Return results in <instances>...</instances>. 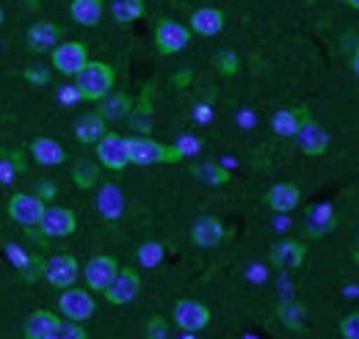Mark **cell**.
I'll return each mask as SVG.
<instances>
[{"label": "cell", "mask_w": 359, "mask_h": 339, "mask_svg": "<svg viewBox=\"0 0 359 339\" xmlns=\"http://www.w3.org/2000/svg\"><path fill=\"white\" fill-rule=\"evenodd\" d=\"M22 158H25L22 152H14V155H8V160L14 163V169H17V171H25V160H22Z\"/></svg>", "instance_id": "obj_43"}, {"label": "cell", "mask_w": 359, "mask_h": 339, "mask_svg": "<svg viewBox=\"0 0 359 339\" xmlns=\"http://www.w3.org/2000/svg\"><path fill=\"white\" fill-rule=\"evenodd\" d=\"M55 339H89V337H86V331H83V326H81V323L67 320V323H61V328H58Z\"/></svg>", "instance_id": "obj_37"}, {"label": "cell", "mask_w": 359, "mask_h": 339, "mask_svg": "<svg viewBox=\"0 0 359 339\" xmlns=\"http://www.w3.org/2000/svg\"><path fill=\"white\" fill-rule=\"evenodd\" d=\"M340 337L343 339H359V314L351 312L348 317L340 320Z\"/></svg>", "instance_id": "obj_36"}, {"label": "cell", "mask_w": 359, "mask_h": 339, "mask_svg": "<svg viewBox=\"0 0 359 339\" xmlns=\"http://www.w3.org/2000/svg\"><path fill=\"white\" fill-rule=\"evenodd\" d=\"M147 339H169V323L161 317V314H152L147 320Z\"/></svg>", "instance_id": "obj_33"}, {"label": "cell", "mask_w": 359, "mask_h": 339, "mask_svg": "<svg viewBox=\"0 0 359 339\" xmlns=\"http://www.w3.org/2000/svg\"><path fill=\"white\" fill-rule=\"evenodd\" d=\"M31 155H34V160H36L39 166H58V163L67 160L64 146H61L58 141H53V138H36V141L31 144Z\"/></svg>", "instance_id": "obj_21"}, {"label": "cell", "mask_w": 359, "mask_h": 339, "mask_svg": "<svg viewBox=\"0 0 359 339\" xmlns=\"http://www.w3.org/2000/svg\"><path fill=\"white\" fill-rule=\"evenodd\" d=\"M172 314H175V323L188 334H196V331L210 326V309L205 303H199V300H191V298L177 300Z\"/></svg>", "instance_id": "obj_8"}, {"label": "cell", "mask_w": 359, "mask_h": 339, "mask_svg": "<svg viewBox=\"0 0 359 339\" xmlns=\"http://www.w3.org/2000/svg\"><path fill=\"white\" fill-rule=\"evenodd\" d=\"M97 160L108 171H122L125 166H130L128 160V138H122L119 132H105L97 144Z\"/></svg>", "instance_id": "obj_4"}, {"label": "cell", "mask_w": 359, "mask_h": 339, "mask_svg": "<svg viewBox=\"0 0 359 339\" xmlns=\"http://www.w3.org/2000/svg\"><path fill=\"white\" fill-rule=\"evenodd\" d=\"M97 207H100V212L105 218H111V221L119 218L125 212V196H122V191L114 188V185H102V191L97 196Z\"/></svg>", "instance_id": "obj_24"}, {"label": "cell", "mask_w": 359, "mask_h": 339, "mask_svg": "<svg viewBox=\"0 0 359 339\" xmlns=\"http://www.w3.org/2000/svg\"><path fill=\"white\" fill-rule=\"evenodd\" d=\"M287 223H290L287 218H276V223H273V226H276V229H287Z\"/></svg>", "instance_id": "obj_46"}, {"label": "cell", "mask_w": 359, "mask_h": 339, "mask_svg": "<svg viewBox=\"0 0 359 339\" xmlns=\"http://www.w3.org/2000/svg\"><path fill=\"white\" fill-rule=\"evenodd\" d=\"M50 58H53V67H55L61 75L75 78V75L86 67V61H89V47L83 42H58L53 47Z\"/></svg>", "instance_id": "obj_3"}, {"label": "cell", "mask_w": 359, "mask_h": 339, "mask_svg": "<svg viewBox=\"0 0 359 339\" xmlns=\"http://www.w3.org/2000/svg\"><path fill=\"white\" fill-rule=\"evenodd\" d=\"M343 3H348L351 8H359V0H343Z\"/></svg>", "instance_id": "obj_47"}, {"label": "cell", "mask_w": 359, "mask_h": 339, "mask_svg": "<svg viewBox=\"0 0 359 339\" xmlns=\"http://www.w3.org/2000/svg\"><path fill=\"white\" fill-rule=\"evenodd\" d=\"M61 36H64L61 25L47 22V20L45 22H34V25L28 28V34H25L31 53H53V47L61 42Z\"/></svg>", "instance_id": "obj_14"}, {"label": "cell", "mask_w": 359, "mask_h": 339, "mask_svg": "<svg viewBox=\"0 0 359 339\" xmlns=\"http://www.w3.org/2000/svg\"><path fill=\"white\" fill-rule=\"evenodd\" d=\"M6 251H8V256H11V259H14V262H17V268H20V270H22V268H25V265H28V256L22 254V251H20V249H17V246H8V249H6Z\"/></svg>", "instance_id": "obj_42"}, {"label": "cell", "mask_w": 359, "mask_h": 339, "mask_svg": "<svg viewBox=\"0 0 359 339\" xmlns=\"http://www.w3.org/2000/svg\"><path fill=\"white\" fill-rule=\"evenodd\" d=\"M144 11H147L144 0H114V3H111V14H114V20L122 22V25L141 20Z\"/></svg>", "instance_id": "obj_27"}, {"label": "cell", "mask_w": 359, "mask_h": 339, "mask_svg": "<svg viewBox=\"0 0 359 339\" xmlns=\"http://www.w3.org/2000/svg\"><path fill=\"white\" fill-rule=\"evenodd\" d=\"M3 20H6V14H3V6H0V25H3Z\"/></svg>", "instance_id": "obj_48"}, {"label": "cell", "mask_w": 359, "mask_h": 339, "mask_svg": "<svg viewBox=\"0 0 359 339\" xmlns=\"http://www.w3.org/2000/svg\"><path fill=\"white\" fill-rule=\"evenodd\" d=\"M34 196H39L42 202H50V199L55 196V185H53V182H47V179H42V182L36 185V193H34Z\"/></svg>", "instance_id": "obj_40"}, {"label": "cell", "mask_w": 359, "mask_h": 339, "mask_svg": "<svg viewBox=\"0 0 359 339\" xmlns=\"http://www.w3.org/2000/svg\"><path fill=\"white\" fill-rule=\"evenodd\" d=\"M116 270H119V262H116L114 256H108V254L94 256V259L86 262V268H83L86 287L94 290V293H102V290L111 284V279L116 276Z\"/></svg>", "instance_id": "obj_11"}, {"label": "cell", "mask_w": 359, "mask_h": 339, "mask_svg": "<svg viewBox=\"0 0 359 339\" xmlns=\"http://www.w3.org/2000/svg\"><path fill=\"white\" fill-rule=\"evenodd\" d=\"M213 64H216V69H219L222 75H226V78L241 69V58H238L232 50H219L216 58H213Z\"/></svg>", "instance_id": "obj_31"}, {"label": "cell", "mask_w": 359, "mask_h": 339, "mask_svg": "<svg viewBox=\"0 0 359 339\" xmlns=\"http://www.w3.org/2000/svg\"><path fill=\"white\" fill-rule=\"evenodd\" d=\"M45 207H47L45 202H42L39 196H34V193H14V196L8 199V215H11V221L20 223L22 229L39 226Z\"/></svg>", "instance_id": "obj_5"}, {"label": "cell", "mask_w": 359, "mask_h": 339, "mask_svg": "<svg viewBox=\"0 0 359 339\" xmlns=\"http://www.w3.org/2000/svg\"><path fill=\"white\" fill-rule=\"evenodd\" d=\"M0 158H3V152H0Z\"/></svg>", "instance_id": "obj_50"}, {"label": "cell", "mask_w": 359, "mask_h": 339, "mask_svg": "<svg viewBox=\"0 0 359 339\" xmlns=\"http://www.w3.org/2000/svg\"><path fill=\"white\" fill-rule=\"evenodd\" d=\"M191 31L199 34V36H219L224 31V14L213 6H205V8H196L191 14Z\"/></svg>", "instance_id": "obj_18"}, {"label": "cell", "mask_w": 359, "mask_h": 339, "mask_svg": "<svg viewBox=\"0 0 359 339\" xmlns=\"http://www.w3.org/2000/svg\"><path fill=\"white\" fill-rule=\"evenodd\" d=\"M105 122H122L133 113V99L122 91H108L102 99H100V111H97Z\"/></svg>", "instance_id": "obj_19"}, {"label": "cell", "mask_w": 359, "mask_h": 339, "mask_svg": "<svg viewBox=\"0 0 359 339\" xmlns=\"http://www.w3.org/2000/svg\"><path fill=\"white\" fill-rule=\"evenodd\" d=\"M14 177H17V169H14V163H11L8 158H0V185H8Z\"/></svg>", "instance_id": "obj_38"}, {"label": "cell", "mask_w": 359, "mask_h": 339, "mask_svg": "<svg viewBox=\"0 0 359 339\" xmlns=\"http://www.w3.org/2000/svg\"><path fill=\"white\" fill-rule=\"evenodd\" d=\"M61 317L55 312H47V309H36L28 323H25V339H55L58 328H61Z\"/></svg>", "instance_id": "obj_16"}, {"label": "cell", "mask_w": 359, "mask_h": 339, "mask_svg": "<svg viewBox=\"0 0 359 339\" xmlns=\"http://www.w3.org/2000/svg\"><path fill=\"white\" fill-rule=\"evenodd\" d=\"M102 11H105L102 0H72V6H69V14H72V20H75L78 25H86V28H94V25H100V20H102Z\"/></svg>", "instance_id": "obj_22"}, {"label": "cell", "mask_w": 359, "mask_h": 339, "mask_svg": "<svg viewBox=\"0 0 359 339\" xmlns=\"http://www.w3.org/2000/svg\"><path fill=\"white\" fill-rule=\"evenodd\" d=\"M75 226H78V218L67 207H45L42 221H39V229L47 237H69L75 232Z\"/></svg>", "instance_id": "obj_13"}, {"label": "cell", "mask_w": 359, "mask_h": 339, "mask_svg": "<svg viewBox=\"0 0 359 339\" xmlns=\"http://www.w3.org/2000/svg\"><path fill=\"white\" fill-rule=\"evenodd\" d=\"M191 42V31L177 20H161L155 28V44L163 55H177Z\"/></svg>", "instance_id": "obj_9"}, {"label": "cell", "mask_w": 359, "mask_h": 339, "mask_svg": "<svg viewBox=\"0 0 359 339\" xmlns=\"http://www.w3.org/2000/svg\"><path fill=\"white\" fill-rule=\"evenodd\" d=\"M22 78H25L31 85H47L50 83V69L36 64V67H28V69L22 72Z\"/></svg>", "instance_id": "obj_35"}, {"label": "cell", "mask_w": 359, "mask_h": 339, "mask_svg": "<svg viewBox=\"0 0 359 339\" xmlns=\"http://www.w3.org/2000/svg\"><path fill=\"white\" fill-rule=\"evenodd\" d=\"M191 78H194V75H191V69H188V72H182V75H177V83H180V85H185L188 81H191Z\"/></svg>", "instance_id": "obj_44"}, {"label": "cell", "mask_w": 359, "mask_h": 339, "mask_svg": "<svg viewBox=\"0 0 359 339\" xmlns=\"http://www.w3.org/2000/svg\"><path fill=\"white\" fill-rule=\"evenodd\" d=\"M138 293H141V279H138L133 268H119L116 276L111 279V284L102 290V296L108 298V303H114V306L130 303V300H135Z\"/></svg>", "instance_id": "obj_6"}, {"label": "cell", "mask_w": 359, "mask_h": 339, "mask_svg": "<svg viewBox=\"0 0 359 339\" xmlns=\"http://www.w3.org/2000/svg\"><path fill=\"white\" fill-rule=\"evenodd\" d=\"M138 265L141 268H155V265H161V259H163V246L161 243H155V240H149V243H144L141 249H138Z\"/></svg>", "instance_id": "obj_30"}, {"label": "cell", "mask_w": 359, "mask_h": 339, "mask_svg": "<svg viewBox=\"0 0 359 339\" xmlns=\"http://www.w3.org/2000/svg\"><path fill=\"white\" fill-rule=\"evenodd\" d=\"M307 259V249L299 240H282L271 249V262L282 270H293Z\"/></svg>", "instance_id": "obj_20"}, {"label": "cell", "mask_w": 359, "mask_h": 339, "mask_svg": "<svg viewBox=\"0 0 359 339\" xmlns=\"http://www.w3.org/2000/svg\"><path fill=\"white\" fill-rule=\"evenodd\" d=\"M185 339H194V337H191V334H188V337H185Z\"/></svg>", "instance_id": "obj_49"}, {"label": "cell", "mask_w": 359, "mask_h": 339, "mask_svg": "<svg viewBox=\"0 0 359 339\" xmlns=\"http://www.w3.org/2000/svg\"><path fill=\"white\" fill-rule=\"evenodd\" d=\"M72 179H75V185L78 188H94L97 185V179H100V171H97V166L94 163H89V160H78L75 163V169H72Z\"/></svg>", "instance_id": "obj_29"}, {"label": "cell", "mask_w": 359, "mask_h": 339, "mask_svg": "<svg viewBox=\"0 0 359 339\" xmlns=\"http://www.w3.org/2000/svg\"><path fill=\"white\" fill-rule=\"evenodd\" d=\"M114 69L102 61H86V67L75 75V88H78V97L86 99V102H100L108 91H114Z\"/></svg>", "instance_id": "obj_1"}, {"label": "cell", "mask_w": 359, "mask_h": 339, "mask_svg": "<svg viewBox=\"0 0 359 339\" xmlns=\"http://www.w3.org/2000/svg\"><path fill=\"white\" fill-rule=\"evenodd\" d=\"M108 122L100 116V113H86V116H81L78 122H75V138L81 141V144H97L108 127H105Z\"/></svg>", "instance_id": "obj_23"}, {"label": "cell", "mask_w": 359, "mask_h": 339, "mask_svg": "<svg viewBox=\"0 0 359 339\" xmlns=\"http://www.w3.org/2000/svg\"><path fill=\"white\" fill-rule=\"evenodd\" d=\"M241 125H252V111H243V116H241Z\"/></svg>", "instance_id": "obj_45"}, {"label": "cell", "mask_w": 359, "mask_h": 339, "mask_svg": "<svg viewBox=\"0 0 359 339\" xmlns=\"http://www.w3.org/2000/svg\"><path fill=\"white\" fill-rule=\"evenodd\" d=\"M196 174H199V177H205V182H210V185H224L226 179H229V174H226L222 166H216V163L196 166Z\"/></svg>", "instance_id": "obj_32"}, {"label": "cell", "mask_w": 359, "mask_h": 339, "mask_svg": "<svg viewBox=\"0 0 359 339\" xmlns=\"http://www.w3.org/2000/svg\"><path fill=\"white\" fill-rule=\"evenodd\" d=\"M276 317H279V323H282V326H287V328L299 331V328L304 326V306H302V303H296V300H285V303H279Z\"/></svg>", "instance_id": "obj_28"}, {"label": "cell", "mask_w": 359, "mask_h": 339, "mask_svg": "<svg viewBox=\"0 0 359 339\" xmlns=\"http://www.w3.org/2000/svg\"><path fill=\"white\" fill-rule=\"evenodd\" d=\"M191 240H194L199 249H216V246L224 240V223H222L219 218L205 215V218H199V221L194 223Z\"/></svg>", "instance_id": "obj_17"}, {"label": "cell", "mask_w": 359, "mask_h": 339, "mask_svg": "<svg viewBox=\"0 0 359 339\" xmlns=\"http://www.w3.org/2000/svg\"><path fill=\"white\" fill-rule=\"evenodd\" d=\"M175 146H177V152L182 155V158H194V155L202 149V141H199V138H194V135H180Z\"/></svg>", "instance_id": "obj_34"}, {"label": "cell", "mask_w": 359, "mask_h": 339, "mask_svg": "<svg viewBox=\"0 0 359 339\" xmlns=\"http://www.w3.org/2000/svg\"><path fill=\"white\" fill-rule=\"evenodd\" d=\"M194 119H196L199 125H208V122L213 119V108H210V105H205V102H202V105H196V108H194Z\"/></svg>", "instance_id": "obj_39"}, {"label": "cell", "mask_w": 359, "mask_h": 339, "mask_svg": "<svg viewBox=\"0 0 359 339\" xmlns=\"http://www.w3.org/2000/svg\"><path fill=\"white\" fill-rule=\"evenodd\" d=\"M58 99H61L64 105H72V102H78L81 97H78V88H75V85H64V88L58 91Z\"/></svg>", "instance_id": "obj_41"}, {"label": "cell", "mask_w": 359, "mask_h": 339, "mask_svg": "<svg viewBox=\"0 0 359 339\" xmlns=\"http://www.w3.org/2000/svg\"><path fill=\"white\" fill-rule=\"evenodd\" d=\"M307 229H310V235H323V232H329V229H334V223H337V215L334 210L329 207V205H318L313 210L307 212Z\"/></svg>", "instance_id": "obj_26"}, {"label": "cell", "mask_w": 359, "mask_h": 339, "mask_svg": "<svg viewBox=\"0 0 359 339\" xmlns=\"http://www.w3.org/2000/svg\"><path fill=\"white\" fill-rule=\"evenodd\" d=\"M78 276H81V265H78V259H75V256L58 254V256H53V259H47L45 262V279L53 284V287H58V290L75 287Z\"/></svg>", "instance_id": "obj_10"}, {"label": "cell", "mask_w": 359, "mask_h": 339, "mask_svg": "<svg viewBox=\"0 0 359 339\" xmlns=\"http://www.w3.org/2000/svg\"><path fill=\"white\" fill-rule=\"evenodd\" d=\"M299 202H302V191H299V185H293V182H279V185H273L269 193H266V205H269L276 215L293 212L299 207Z\"/></svg>", "instance_id": "obj_15"}, {"label": "cell", "mask_w": 359, "mask_h": 339, "mask_svg": "<svg viewBox=\"0 0 359 339\" xmlns=\"http://www.w3.org/2000/svg\"><path fill=\"white\" fill-rule=\"evenodd\" d=\"M302 119H307V111H276L273 119H271V127L282 138H293L299 132Z\"/></svg>", "instance_id": "obj_25"}, {"label": "cell", "mask_w": 359, "mask_h": 339, "mask_svg": "<svg viewBox=\"0 0 359 339\" xmlns=\"http://www.w3.org/2000/svg\"><path fill=\"white\" fill-rule=\"evenodd\" d=\"M128 160L135 166H155V163H180L182 155L177 152V146H163L155 138L147 135H135L128 138Z\"/></svg>", "instance_id": "obj_2"}, {"label": "cell", "mask_w": 359, "mask_h": 339, "mask_svg": "<svg viewBox=\"0 0 359 339\" xmlns=\"http://www.w3.org/2000/svg\"><path fill=\"white\" fill-rule=\"evenodd\" d=\"M94 298L89 290H75V287H67L61 296H58V312L72 320V323H83L94 314Z\"/></svg>", "instance_id": "obj_7"}, {"label": "cell", "mask_w": 359, "mask_h": 339, "mask_svg": "<svg viewBox=\"0 0 359 339\" xmlns=\"http://www.w3.org/2000/svg\"><path fill=\"white\" fill-rule=\"evenodd\" d=\"M296 141H299V149L304 152V155H310V158H318V155H323L326 149H329V132L320 127L315 119H302V125H299V132L293 135Z\"/></svg>", "instance_id": "obj_12"}]
</instances>
